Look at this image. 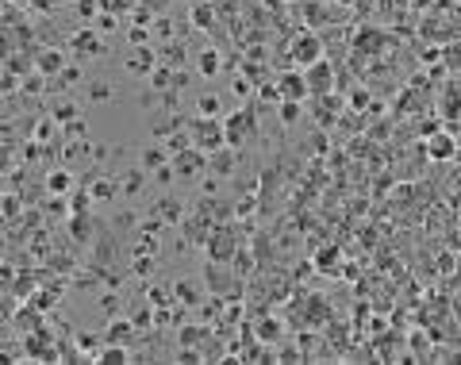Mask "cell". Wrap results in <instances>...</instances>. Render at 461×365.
<instances>
[{"label": "cell", "instance_id": "1", "mask_svg": "<svg viewBox=\"0 0 461 365\" xmlns=\"http://www.w3.org/2000/svg\"><path fill=\"white\" fill-rule=\"evenodd\" d=\"M193 142L200 146L204 154H216L227 146V131H223V119H212V116H196L193 119Z\"/></svg>", "mask_w": 461, "mask_h": 365}, {"label": "cell", "instance_id": "2", "mask_svg": "<svg viewBox=\"0 0 461 365\" xmlns=\"http://www.w3.org/2000/svg\"><path fill=\"white\" fill-rule=\"evenodd\" d=\"M288 58H292L300 69L316 66V62L323 58V39H319L316 31H300V35L288 43Z\"/></svg>", "mask_w": 461, "mask_h": 365}, {"label": "cell", "instance_id": "3", "mask_svg": "<svg viewBox=\"0 0 461 365\" xmlns=\"http://www.w3.org/2000/svg\"><path fill=\"white\" fill-rule=\"evenodd\" d=\"M223 131H227V146H242L246 139H250L254 131H258V119H254V112H230V116H223Z\"/></svg>", "mask_w": 461, "mask_h": 365}, {"label": "cell", "instance_id": "4", "mask_svg": "<svg viewBox=\"0 0 461 365\" xmlns=\"http://www.w3.org/2000/svg\"><path fill=\"white\" fill-rule=\"evenodd\" d=\"M204 246H208V258L212 262H235L238 258V242H235V234L227 231V227H216V231L208 234V242H204Z\"/></svg>", "mask_w": 461, "mask_h": 365}, {"label": "cell", "instance_id": "5", "mask_svg": "<svg viewBox=\"0 0 461 365\" xmlns=\"http://www.w3.org/2000/svg\"><path fill=\"white\" fill-rule=\"evenodd\" d=\"M173 169H177V177L193 181V177H200L204 169H208V154H204L200 146H188V150L173 154Z\"/></svg>", "mask_w": 461, "mask_h": 365}, {"label": "cell", "instance_id": "6", "mask_svg": "<svg viewBox=\"0 0 461 365\" xmlns=\"http://www.w3.org/2000/svg\"><path fill=\"white\" fill-rule=\"evenodd\" d=\"M304 77H308V93L311 96H331L335 93V69L327 58H319L316 66L304 69Z\"/></svg>", "mask_w": 461, "mask_h": 365}, {"label": "cell", "instance_id": "7", "mask_svg": "<svg viewBox=\"0 0 461 365\" xmlns=\"http://www.w3.org/2000/svg\"><path fill=\"white\" fill-rule=\"evenodd\" d=\"M457 154V139L450 131H431L427 135V158L431 161H450Z\"/></svg>", "mask_w": 461, "mask_h": 365}, {"label": "cell", "instance_id": "8", "mask_svg": "<svg viewBox=\"0 0 461 365\" xmlns=\"http://www.w3.org/2000/svg\"><path fill=\"white\" fill-rule=\"evenodd\" d=\"M277 88H281L285 100H304L308 96V77H304V69H288L277 77Z\"/></svg>", "mask_w": 461, "mask_h": 365}, {"label": "cell", "instance_id": "9", "mask_svg": "<svg viewBox=\"0 0 461 365\" xmlns=\"http://www.w3.org/2000/svg\"><path fill=\"white\" fill-rule=\"evenodd\" d=\"M235 161H238V150H235V146H223V150L208 154V169H212L216 177H230V173H235Z\"/></svg>", "mask_w": 461, "mask_h": 365}, {"label": "cell", "instance_id": "10", "mask_svg": "<svg viewBox=\"0 0 461 365\" xmlns=\"http://www.w3.org/2000/svg\"><path fill=\"white\" fill-rule=\"evenodd\" d=\"M127 69L135 73V77H143V73H154V69H158V54H154L150 46L143 43V46H138V51L127 58Z\"/></svg>", "mask_w": 461, "mask_h": 365}, {"label": "cell", "instance_id": "11", "mask_svg": "<svg viewBox=\"0 0 461 365\" xmlns=\"http://www.w3.org/2000/svg\"><path fill=\"white\" fill-rule=\"evenodd\" d=\"M219 69H223V54L219 51H212L208 46V51L196 54V73H200V77H216Z\"/></svg>", "mask_w": 461, "mask_h": 365}, {"label": "cell", "instance_id": "12", "mask_svg": "<svg viewBox=\"0 0 461 365\" xmlns=\"http://www.w3.org/2000/svg\"><path fill=\"white\" fill-rule=\"evenodd\" d=\"M70 46H73L77 54H100V51H104V43L96 39V31H93V27H89V31L81 27L77 35H73V43H70Z\"/></svg>", "mask_w": 461, "mask_h": 365}, {"label": "cell", "instance_id": "13", "mask_svg": "<svg viewBox=\"0 0 461 365\" xmlns=\"http://www.w3.org/2000/svg\"><path fill=\"white\" fill-rule=\"evenodd\" d=\"M62 69H65V62H62V54H58V51H43V54H35V73L51 77V73H62Z\"/></svg>", "mask_w": 461, "mask_h": 365}, {"label": "cell", "instance_id": "14", "mask_svg": "<svg viewBox=\"0 0 461 365\" xmlns=\"http://www.w3.org/2000/svg\"><path fill=\"white\" fill-rule=\"evenodd\" d=\"M96 361H100V365H127L131 354H127V346H123V343H108L100 354H96Z\"/></svg>", "mask_w": 461, "mask_h": 365}, {"label": "cell", "instance_id": "15", "mask_svg": "<svg viewBox=\"0 0 461 365\" xmlns=\"http://www.w3.org/2000/svg\"><path fill=\"white\" fill-rule=\"evenodd\" d=\"M208 288H212V292H219V296H230V288H227V270H223V262H212V265H208Z\"/></svg>", "mask_w": 461, "mask_h": 365}, {"label": "cell", "instance_id": "16", "mask_svg": "<svg viewBox=\"0 0 461 365\" xmlns=\"http://www.w3.org/2000/svg\"><path fill=\"white\" fill-rule=\"evenodd\" d=\"M46 189H51L54 197H70L73 192V177L65 173V169H54V173L46 177Z\"/></svg>", "mask_w": 461, "mask_h": 365}, {"label": "cell", "instance_id": "17", "mask_svg": "<svg viewBox=\"0 0 461 365\" xmlns=\"http://www.w3.org/2000/svg\"><path fill=\"white\" fill-rule=\"evenodd\" d=\"M173 296H177L181 304H188V307H193V304H200V296H204V292L196 288V281H177V285H173Z\"/></svg>", "mask_w": 461, "mask_h": 365}, {"label": "cell", "instance_id": "18", "mask_svg": "<svg viewBox=\"0 0 461 365\" xmlns=\"http://www.w3.org/2000/svg\"><path fill=\"white\" fill-rule=\"evenodd\" d=\"M196 116H212V119L223 116V104H219V96H216V93H204L200 100H196Z\"/></svg>", "mask_w": 461, "mask_h": 365}, {"label": "cell", "instance_id": "19", "mask_svg": "<svg viewBox=\"0 0 461 365\" xmlns=\"http://www.w3.org/2000/svg\"><path fill=\"white\" fill-rule=\"evenodd\" d=\"M166 161H173V158H166V150H162V146H146V150H143V169H150V173H158Z\"/></svg>", "mask_w": 461, "mask_h": 365}, {"label": "cell", "instance_id": "20", "mask_svg": "<svg viewBox=\"0 0 461 365\" xmlns=\"http://www.w3.org/2000/svg\"><path fill=\"white\" fill-rule=\"evenodd\" d=\"M277 112H281V124H296L304 116V100H281Z\"/></svg>", "mask_w": 461, "mask_h": 365}, {"label": "cell", "instance_id": "21", "mask_svg": "<svg viewBox=\"0 0 461 365\" xmlns=\"http://www.w3.org/2000/svg\"><path fill=\"white\" fill-rule=\"evenodd\" d=\"M70 231H73V239H77V242H89V239H93V227H85L89 223V219H85V212H77V215H73L70 219Z\"/></svg>", "mask_w": 461, "mask_h": 365}, {"label": "cell", "instance_id": "22", "mask_svg": "<svg viewBox=\"0 0 461 365\" xmlns=\"http://www.w3.org/2000/svg\"><path fill=\"white\" fill-rule=\"evenodd\" d=\"M277 335H281V323H277V319H266V323H258V343H261V346H269Z\"/></svg>", "mask_w": 461, "mask_h": 365}, {"label": "cell", "instance_id": "23", "mask_svg": "<svg viewBox=\"0 0 461 365\" xmlns=\"http://www.w3.org/2000/svg\"><path fill=\"white\" fill-rule=\"evenodd\" d=\"M77 346H81L85 358H96V354H100V335H77Z\"/></svg>", "mask_w": 461, "mask_h": 365}, {"label": "cell", "instance_id": "24", "mask_svg": "<svg viewBox=\"0 0 461 365\" xmlns=\"http://www.w3.org/2000/svg\"><path fill=\"white\" fill-rule=\"evenodd\" d=\"M51 116H54V124H73V119H77V108H73V104H54Z\"/></svg>", "mask_w": 461, "mask_h": 365}, {"label": "cell", "instance_id": "25", "mask_svg": "<svg viewBox=\"0 0 461 365\" xmlns=\"http://www.w3.org/2000/svg\"><path fill=\"white\" fill-rule=\"evenodd\" d=\"M115 189H119L115 181H96L89 197H93V200H112V197H115Z\"/></svg>", "mask_w": 461, "mask_h": 365}, {"label": "cell", "instance_id": "26", "mask_svg": "<svg viewBox=\"0 0 461 365\" xmlns=\"http://www.w3.org/2000/svg\"><path fill=\"white\" fill-rule=\"evenodd\" d=\"M89 100H96V104L112 100V85H104V81H93V85H89Z\"/></svg>", "mask_w": 461, "mask_h": 365}, {"label": "cell", "instance_id": "27", "mask_svg": "<svg viewBox=\"0 0 461 365\" xmlns=\"http://www.w3.org/2000/svg\"><path fill=\"white\" fill-rule=\"evenodd\" d=\"M127 335H131V323L127 319H115L112 327H108V343H123Z\"/></svg>", "mask_w": 461, "mask_h": 365}, {"label": "cell", "instance_id": "28", "mask_svg": "<svg viewBox=\"0 0 461 365\" xmlns=\"http://www.w3.org/2000/svg\"><path fill=\"white\" fill-rule=\"evenodd\" d=\"M77 12H81V20L93 23V20H96V12H100V0H77Z\"/></svg>", "mask_w": 461, "mask_h": 365}, {"label": "cell", "instance_id": "29", "mask_svg": "<svg viewBox=\"0 0 461 365\" xmlns=\"http://www.w3.org/2000/svg\"><path fill=\"white\" fill-rule=\"evenodd\" d=\"M212 20H216V15H212V8H208V4L193 8V23H196V27H212Z\"/></svg>", "mask_w": 461, "mask_h": 365}, {"label": "cell", "instance_id": "30", "mask_svg": "<svg viewBox=\"0 0 461 365\" xmlns=\"http://www.w3.org/2000/svg\"><path fill=\"white\" fill-rule=\"evenodd\" d=\"M135 273H138V277L154 273V258H146V250H138V258H135Z\"/></svg>", "mask_w": 461, "mask_h": 365}, {"label": "cell", "instance_id": "31", "mask_svg": "<svg viewBox=\"0 0 461 365\" xmlns=\"http://www.w3.org/2000/svg\"><path fill=\"white\" fill-rule=\"evenodd\" d=\"M123 192H127V197H135L138 189H143V173H131V177H123V185H119Z\"/></svg>", "mask_w": 461, "mask_h": 365}, {"label": "cell", "instance_id": "32", "mask_svg": "<svg viewBox=\"0 0 461 365\" xmlns=\"http://www.w3.org/2000/svg\"><path fill=\"white\" fill-rule=\"evenodd\" d=\"M177 361H188V365H196V361H204V354H196V350H177Z\"/></svg>", "mask_w": 461, "mask_h": 365}, {"label": "cell", "instance_id": "33", "mask_svg": "<svg viewBox=\"0 0 461 365\" xmlns=\"http://www.w3.org/2000/svg\"><path fill=\"white\" fill-rule=\"evenodd\" d=\"M230 88H235L238 96H250L254 93V85H250V81H242V77H235V85H230Z\"/></svg>", "mask_w": 461, "mask_h": 365}, {"label": "cell", "instance_id": "34", "mask_svg": "<svg viewBox=\"0 0 461 365\" xmlns=\"http://www.w3.org/2000/svg\"><path fill=\"white\" fill-rule=\"evenodd\" d=\"M58 0H31V8H39V12H54Z\"/></svg>", "mask_w": 461, "mask_h": 365}, {"label": "cell", "instance_id": "35", "mask_svg": "<svg viewBox=\"0 0 461 365\" xmlns=\"http://www.w3.org/2000/svg\"><path fill=\"white\" fill-rule=\"evenodd\" d=\"M143 43H146V31L135 27V31H131V46H143Z\"/></svg>", "mask_w": 461, "mask_h": 365}, {"label": "cell", "instance_id": "36", "mask_svg": "<svg viewBox=\"0 0 461 365\" xmlns=\"http://www.w3.org/2000/svg\"><path fill=\"white\" fill-rule=\"evenodd\" d=\"M39 88H43V81H39V77H31V81H23V93H39Z\"/></svg>", "mask_w": 461, "mask_h": 365}, {"label": "cell", "instance_id": "37", "mask_svg": "<svg viewBox=\"0 0 461 365\" xmlns=\"http://www.w3.org/2000/svg\"><path fill=\"white\" fill-rule=\"evenodd\" d=\"M335 4H342V8H350V4H358V0H335Z\"/></svg>", "mask_w": 461, "mask_h": 365}, {"label": "cell", "instance_id": "38", "mask_svg": "<svg viewBox=\"0 0 461 365\" xmlns=\"http://www.w3.org/2000/svg\"><path fill=\"white\" fill-rule=\"evenodd\" d=\"M288 4H292V0H288Z\"/></svg>", "mask_w": 461, "mask_h": 365}]
</instances>
